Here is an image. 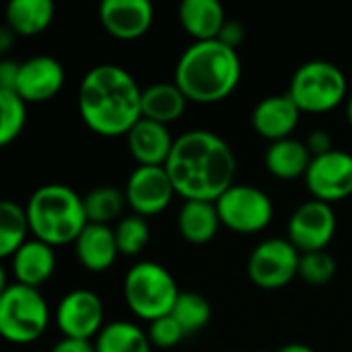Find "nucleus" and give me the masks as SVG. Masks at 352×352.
<instances>
[{"label":"nucleus","instance_id":"f257e3e1","mask_svg":"<svg viewBox=\"0 0 352 352\" xmlns=\"http://www.w3.org/2000/svg\"><path fill=\"white\" fill-rule=\"evenodd\" d=\"M165 169L184 200L217 202L235 184L237 159L217 132L188 130L175 138Z\"/></svg>","mask_w":352,"mask_h":352},{"label":"nucleus","instance_id":"f03ea898","mask_svg":"<svg viewBox=\"0 0 352 352\" xmlns=\"http://www.w3.org/2000/svg\"><path fill=\"white\" fill-rule=\"evenodd\" d=\"M78 113L99 136H126L142 118V89L118 64L93 66L78 87Z\"/></svg>","mask_w":352,"mask_h":352},{"label":"nucleus","instance_id":"7ed1b4c3","mask_svg":"<svg viewBox=\"0 0 352 352\" xmlns=\"http://www.w3.org/2000/svg\"><path fill=\"white\" fill-rule=\"evenodd\" d=\"M241 80V58L237 50L219 39L194 41L179 56L173 82L188 101L219 103L227 99Z\"/></svg>","mask_w":352,"mask_h":352},{"label":"nucleus","instance_id":"20e7f679","mask_svg":"<svg viewBox=\"0 0 352 352\" xmlns=\"http://www.w3.org/2000/svg\"><path fill=\"white\" fill-rule=\"evenodd\" d=\"M25 210L33 237L52 248L74 243L89 225L82 196L64 184L39 186L29 196Z\"/></svg>","mask_w":352,"mask_h":352},{"label":"nucleus","instance_id":"39448f33","mask_svg":"<svg viewBox=\"0 0 352 352\" xmlns=\"http://www.w3.org/2000/svg\"><path fill=\"white\" fill-rule=\"evenodd\" d=\"M179 293L171 272L153 260L136 262L124 276V299L128 309L148 324L169 316Z\"/></svg>","mask_w":352,"mask_h":352},{"label":"nucleus","instance_id":"423d86ee","mask_svg":"<svg viewBox=\"0 0 352 352\" xmlns=\"http://www.w3.org/2000/svg\"><path fill=\"white\" fill-rule=\"evenodd\" d=\"M50 324V307L39 289L19 283L0 291V334L12 344L35 342Z\"/></svg>","mask_w":352,"mask_h":352},{"label":"nucleus","instance_id":"0eeeda50","mask_svg":"<svg viewBox=\"0 0 352 352\" xmlns=\"http://www.w3.org/2000/svg\"><path fill=\"white\" fill-rule=\"evenodd\" d=\"M287 93L301 113H326L346 99V76L328 60H309L295 70Z\"/></svg>","mask_w":352,"mask_h":352},{"label":"nucleus","instance_id":"6e6552de","mask_svg":"<svg viewBox=\"0 0 352 352\" xmlns=\"http://www.w3.org/2000/svg\"><path fill=\"white\" fill-rule=\"evenodd\" d=\"M214 204L223 227L239 235L264 231L274 217V204L270 196L250 184H233Z\"/></svg>","mask_w":352,"mask_h":352},{"label":"nucleus","instance_id":"1a4fd4ad","mask_svg":"<svg viewBox=\"0 0 352 352\" xmlns=\"http://www.w3.org/2000/svg\"><path fill=\"white\" fill-rule=\"evenodd\" d=\"M299 264L301 252L289 239L270 237L258 243L250 254L248 274L256 287L276 291L299 276Z\"/></svg>","mask_w":352,"mask_h":352},{"label":"nucleus","instance_id":"9d476101","mask_svg":"<svg viewBox=\"0 0 352 352\" xmlns=\"http://www.w3.org/2000/svg\"><path fill=\"white\" fill-rule=\"evenodd\" d=\"M56 326L64 338L91 340L105 328V309L97 293L74 289L66 293L56 307Z\"/></svg>","mask_w":352,"mask_h":352},{"label":"nucleus","instance_id":"9b49d317","mask_svg":"<svg viewBox=\"0 0 352 352\" xmlns=\"http://www.w3.org/2000/svg\"><path fill=\"white\" fill-rule=\"evenodd\" d=\"M289 241L301 252H322L336 235V214L332 204L322 200H307L289 217Z\"/></svg>","mask_w":352,"mask_h":352},{"label":"nucleus","instance_id":"f8f14e48","mask_svg":"<svg viewBox=\"0 0 352 352\" xmlns=\"http://www.w3.org/2000/svg\"><path fill=\"white\" fill-rule=\"evenodd\" d=\"M305 186L316 200L334 204L352 196V155L334 148L322 157H314Z\"/></svg>","mask_w":352,"mask_h":352},{"label":"nucleus","instance_id":"ddd939ff","mask_svg":"<svg viewBox=\"0 0 352 352\" xmlns=\"http://www.w3.org/2000/svg\"><path fill=\"white\" fill-rule=\"evenodd\" d=\"M124 194L132 212L146 219V217H155L163 212L171 204L177 192L165 167L138 165L128 175Z\"/></svg>","mask_w":352,"mask_h":352},{"label":"nucleus","instance_id":"4468645a","mask_svg":"<svg viewBox=\"0 0 352 352\" xmlns=\"http://www.w3.org/2000/svg\"><path fill=\"white\" fill-rule=\"evenodd\" d=\"M99 21L111 37L132 41L148 33L155 8L148 0H103L99 4Z\"/></svg>","mask_w":352,"mask_h":352},{"label":"nucleus","instance_id":"2eb2a0df","mask_svg":"<svg viewBox=\"0 0 352 352\" xmlns=\"http://www.w3.org/2000/svg\"><path fill=\"white\" fill-rule=\"evenodd\" d=\"M64 66L52 56H33L21 62L16 93L27 103H45L64 87Z\"/></svg>","mask_w":352,"mask_h":352},{"label":"nucleus","instance_id":"dca6fc26","mask_svg":"<svg viewBox=\"0 0 352 352\" xmlns=\"http://www.w3.org/2000/svg\"><path fill=\"white\" fill-rule=\"evenodd\" d=\"M299 120H301V109L295 105L289 93L264 97L262 101H258V105L252 111L254 130L270 142L291 138V134L299 126Z\"/></svg>","mask_w":352,"mask_h":352},{"label":"nucleus","instance_id":"f3484780","mask_svg":"<svg viewBox=\"0 0 352 352\" xmlns=\"http://www.w3.org/2000/svg\"><path fill=\"white\" fill-rule=\"evenodd\" d=\"M126 142H128V151L132 155V159L138 165H146V167H165L175 138L171 136L169 128L165 124L140 118L134 128L126 134Z\"/></svg>","mask_w":352,"mask_h":352},{"label":"nucleus","instance_id":"a211bd4d","mask_svg":"<svg viewBox=\"0 0 352 352\" xmlns=\"http://www.w3.org/2000/svg\"><path fill=\"white\" fill-rule=\"evenodd\" d=\"M10 268L14 274V283L39 289L52 278L56 270V252L50 243L33 237L25 241L10 258Z\"/></svg>","mask_w":352,"mask_h":352},{"label":"nucleus","instance_id":"6ab92c4d","mask_svg":"<svg viewBox=\"0 0 352 352\" xmlns=\"http://www.w3.org/2000/svg\"><path fill=\"white\" fill-rule=\"evenodd\" d=\"M74 252L82 268L91 272H105L116 264L120 256L116 231L109 225L89 223L74 241Z\"/></svg>","mask_w":352,"mask_h":352},{"label":"nucleus","instance_id":"aec40b11","mask_svg":"<svg viewBox=\"0 0 352 352\" xmlns=\"http://www.w3.org/2000/svg\"><path fill=\"white\" fill-rule=\"evenodd\" d=\"M177 14L182 27L194 41L219 39L227 23L225 8L219 0H184Z\"/></svg>","mask_w":352,"mask_h":352},{"label":"nucleus","instance_id":"412c9836","mask_svg":"<svg viewBox=\"0 0 352 352\" xmlns=\"http://www.w3.org/2000/svg\"><path fill=\"white\" fill-rule=\"evenodd\" d=\"M223 227L217 204L204 200H186L177 212V229L190 243L202 245L217 237Z\"/></svg>","mask_w":352,"mask_h":352},{"label":"nucleus","instance_id":"4be33fe9","mask_svg":"<svg viewBox=\"0 0 352 352\" xmlns=\"http://www.w3.org/2000/svg\"><path fill=\"white\" fill-rule=\"evenodd\" d=\"M264 161H266V169L274 177L297 179V177H305V173L314 161V155L309 153V148L303 140H297L291 136L285 140L270 142Z\"/></svg>","mask_w":352,"mask_h":352},{"label":"nucleus","instance_id":"5701e85b","mask_svg":"<svg viewBox=\"0 0 352 352\" xmlns=\"http://www.w3.org/2000/svg\"><path fill=\"white\" fill-rule=\"evenodd\" d=\"M188 97L175 82H155L142 89V118L169 126L186 111Z\"/></svg>","mask_w":352,"mask_h":352},{"label":"nucleus","instance_id":"b1692460","mask_svg":"<svg viewBox=\"0 0 352 352\" xmlns=\"http://www.w3.org/2000/svg\"><path fill=\"white\" fill-rule=\"evenodd\" d=\"M56 14L52 0H10L6 4V27L21 37L43 33Z\"/></svg>","mask_w":352,"mask_h":352},{"label":"nucleus","instance_id":"393cba45","mask_svg":"<svg viewBox=\"0 0 352 352\" xmlns=\"http://www.w3.org/2000/svg\"><path fill=\"white\" fill-rule=\"evenodd\" d=\"M97 352H153L148 332L132 322H111L95 338Z\"/></svg>","mask_w":352,"mask_h":352},{"label":"nucleus","instance_id":"a878e982","mask_svg":"<svg viewBox=\"0 0 352 352\" xmlns=\"http://www.w3.org/2000/svg\"><path fill=\"white\" fill-rule=\"evenodd\" d=\"M31 231L29 217L25 206L2 200L0 202V258H12L19 248L29 241L27 233Z\"/></svg>","mask_w":352,"mask_h":352},{"label":"nucleus","instance_id":"bb28decb","mask_svg":"<svg viewBox=\"0 0 352 352\" xmlns=\"http://www.w3.org/2000/svg\"><path fill=\"white\" fill-rule=\"evenodd\" d=\"M82 202H85V212H87L89 223L109 225V227L113 221L122 219V212L128 204L124 190L113 188V186L93 188L89 194L82 196Z\"/></svg>","mask_w":352,"mask_h":352},{"label":"nucleus","instance_id":"cd10ccee","mask_svg":"<svg viewBox=\"0 0 352 352\" xmlns=\"http://www.w3.org/2000/svg\"><path fill=\"white\" fill-rule=\"evenodd\" d=\"M171 316L184 328L186 336H190L208 326V322L212 318V307L204 295H200L196 291H182L171 309Z\"/></svg>","mask_w":352,"mask_h":352},{"label":"nucleus","instance_id":"c85d7f7f","mask_svg":"<svg viewBox=\"0 0 352 352\" xmlns=\"http://www.w3.org/2000/svg\"><path fill=\"white\" fill-rule=\"evenodd\" d=\"M27 122V101L16 91L0 89V144H10L19 138Z\"/></svg>","mask_w":352,"mask_h":352},{"label":"nucleus","instance_id":"c756f323","mask_svg":"<svg viewBox=\"0 0 352 352\" xmlns=\"http://www.w3.org/2000/svg\"><path fill=\"white\" fill-rule=\"evenodd\" d=\"M118 250L124 256H138L144 252L148 239H151V227L144 217L140 214H128L118 221L113 227Z\"/></svg>","mask_w":352,"mask_h":352},{"label":"nucleus","instance_id":"7c9ffc66","mask_svg":"<svg viewBox=\"0 0 352 352\" xmlns=\"http://www.w3.org/2000/svg\"><path fill=\"white\" fill-rule=\"evenodd\" d=\"M299 276L305 285L311 287H324L336 276V260L326 250L322 252H307L301 254L299 264Z\"/></svg>","mask_w":352,"mask_h":352},{"label":"nucleus","instance_id":"2f4dec72","mask_svg":"<svg viewBox=\"0 0 352 352\" xmlns=\"http://www.w3.org/2000/svg\"><path fill=\"white\" fill-rule=\"evenodd\" d=\"M148 338H151V344L157 349H173L186 338V332L177 324V320L169 314L148 324Z\"/></svg>","mask_w":352,"mask_h":352},{"label":"nucleus","instance_id":"473e14b6","mask_svg":"<svg viewBox=\"0 0 352 352\" xmlns=\"http://www.w3.org/2000/svg\"><path fill=\"white\" fill-rule=\"evenodd\" d=\"M305 144H307V148H309V153L314 157H322V155L334 151V140H332V136L326 130H314L307 136Z\"/></svg>","mask_w":352,"mask_h":352},{"label":"nucleus","instance_id":"72a5a7b5","mask_svg":"<svg viewBox=\"0 0 352 352\" xmlns=\"http://www.w3.org/2000/svg\"><path fill=\"white\" fill-rule=\"evenodd\" d=\"M21 62L16 60H2L0 62V89L2 91H14L19 80Z\"/></svg>","mask_w":352,"mask_h":352},{"label":"nucleus","instance_id":"f704fd0d","mask_svg":"<svg viewBox=\"0 0 352 352\" xmlns=\"http://www.w3.org/2000/svg\"><path fill=\"white\" fill-rule=\"evenodd\" d=\"M243 37H245V31H243L241 23H237V21H227V23H225V27L221 29L219 41H223L225 45H229V47L237 50V45L243 41Z\"/></svg>","mask_w":352,"mask_h":352},{"label":"nucleus","instance_id":"c9c22d12","mask_svg":"<svg viewBox=\"0 0 352 352\" xmlns=\"http://www.w3.org/2000/svg\"><path fill=\"white\" fill-rule=\"evenodd\" d=\"M50 352H97L95 342L91 340H80V338H64L58 340Z\"/></svg>","mask_w":352,"mask_h":352},{"label":"nucleus","instance_id":"e433bc0d","mask_svg":"<svg viewBox=\"0 0 352 352\" xmlns=\"http://www.w3.org/2000/svg\"><path fill=\"white\" fill-rule=\"evenodd\" d=\"M14 37H16V33L10 27H2L0 29V52H8Z\"/></svg>","mask_w":352,"mask_h":352},{"label":"nucleus","instance_id":"4c0bfd02","mask_svg":"<svg viewBox=\"0 0 352 352\" xmlns=\"http://www.w3.org/2000/svg\"><path fill=\"white\" fill-rule=\"evenodd\" d=\"M278 352H316L311 346H307V344H299V342H293V344H287V346H283Z\"/></svg>","mask_w":352,"mask_h":352},{"label":"nucleus","instance_id":"58836bf2","mask_svg":"<svg viewBox=\"0 0 352 352\" xmlns=\"http://www.w3.org/2000/svg\"><path fill=\"white\" fill-rule=\"evenodd\" d=\"M346 118H349V124H351L352 128V95L349 97V101H346Z\"/></svg>","mask_w":352,"mask_h":352},{"label":"nucleus","instance_id":"ea45409f","mask_svg":"<svg viewBox=\"0 0 352 352\" xmlns=\"http://www.w3.org/2000/svg\"><path fill=\"white\" fill-rule=\"evenodd\" d=\"M262 352H264V351H262Z\"/></svg>","mask_w":352,"mask_h":352}]
</instances>
